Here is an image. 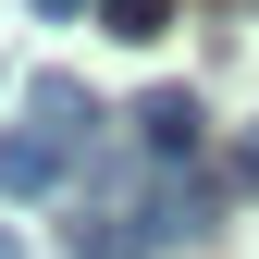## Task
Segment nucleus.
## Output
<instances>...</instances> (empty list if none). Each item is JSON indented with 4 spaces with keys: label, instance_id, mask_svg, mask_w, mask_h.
<instances>
[{
    "label": "nucleus",
    "instance_id": "6",
    "mask_svg": "<svg viewBox=\"0 0 259 259\" xmlns=\"http://www.w3.org/2000/svg\"><path fill=\"white\" fill-rule=\"evenodd\" d=\"M222 198H259V123L235 136V160H222Z\"/></svg>",
    "mask_w": 259,
    "mask_h": 259
},
{
    "label": "nucleus",
    "instance_id": "1",
    "mask_svg": "<svg viewBox=\"0 0 259 259\" xmlns=\"http://www.w3.org/2000/svg\"><path fill=\"white\" fill-rule=\"evenodd\" d=\"M198 148H210L198 87H148V99H136V160H148V173H198Z\"/></svg>",
    "mask_w": 259,
    "mask_h": 259
},
{
    "label": "nucleus",
    "instance_id": "2",
    "mask_svg": "<svg viewBox=\"0 0 259 259\" xmlns=\"http://www.w3.org/2000/svg\"><path fill=\"white\" fill-rule=\"evenodd\" d=\"M62 185H74V148L37 136V123H13L0 136V198H62Z\"/></svg>",
    "mask_w": 259,
    "mask_h": 259
},
{
    "label": "nucleus",
    "instance_id": "5",
    "mask_svg": "<svg viewBox=\"0 0 259 259\" xmlns=\"http://www.w3.org/2000/svg\"><path fill=\"white\" fill-rule=\"evenodd\" d=\"M99 25L123 50H148V37H173V0H99Z\"/></svg>",
    "mask_w": 259,
    "mask_h": 259
},
{
    "label": "nucleus",
    "instance_id": "3",
    "mask_svg": "<svg viewBox=\"0 0 259 259\" xmlns=\"http://www.w3.org/2000/svg\"><path fill=\"white\" fill-rule=\"evenodd\" d=\"M210 210H222V173H160V185H148V235H160V247H198Z\"/></svg>",
    "mask_w": 259,
    "mask_h": 259
},
{
    "label": "nucleus",
    "instance_id": "8",
    "mask_svg": "<svg viewBox=\"0 0 259 259\" xmlns=\"http://www.w3.org/2000/svg\"><path fill=\"white\" fill-rule=\"evenodd\" d=\"M0 259H25V247H13V235H0Z\"/></svg>",
    "mask_w": 259,
    "mask_h": 259
},
{
    "label": "nucleus",
    "instance_id": "7",
    "mask_svg": "<svg viewBox=\"0 0 259 259\" xmlns=\"http://www.w3.org/2000/svg\"><path fill=\"white\" fill-rule=\"evenodd\" d=\"M37 13H50V25H74V13H99V0H37Z\"/></svg>",
    "mask_w": 259,
    "mask_h": 259
},
{
    "label": "nucleus",
    "instance_id": "4",
    "mask_svg": "<svg viewBox=\"0 0 259 259\" xmlns=\"http://www.w3.org/2000/svg\"><path fill=\"white\" fill-rule=\"evenodd\" d=\"M25 111H37V136H62V148H74V160L99 148V99H87L74 74H37V87H25Z\"/></svg>",
    "mask_w": 259,
    "mask_h": 259
}]
</instances>
